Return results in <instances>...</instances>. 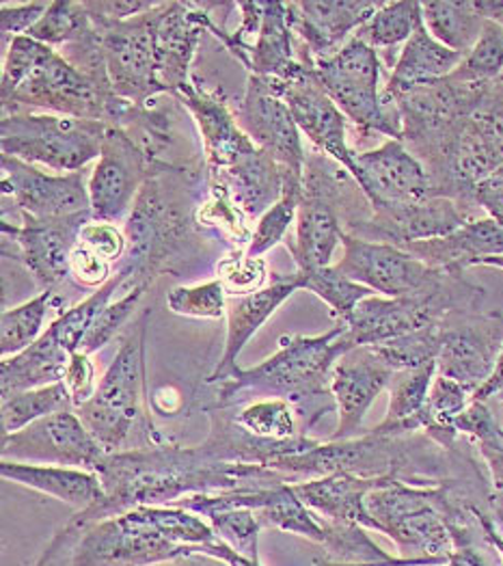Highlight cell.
<instances>
[{"mask_svg":"<svg viewBox=\"0 0 503 566\" xmlns=\"http://www.w3.org/2000/svg\"><path fill=\"white\" fill-rule=\"evenodd\" d=\"M97 473L104 497L70 520L83 530L138 506H176L188 495L290 482L285 475L260 465L217 461L201 446H147L108 454Z\"/></svg>","mask_w":503,"mask_h":566,"instance_id":"1","label":"cell"},{"mask_svg":"<svg viewBox=\"0 0 503 566\" xmlns=\"http://www.w3.org/2000/svg\"><path fill=\"white\" fill-rule=\"evenodd\" d=\"M208 187V169H151L126 219L128 251L117 264L128 273L126 285L156 282L160 275H180L186 262L203 249L195 212Z\"/></svg>","mask_w":503,"mask_h":566,"instance_id":"2","label":"cell"},{"mask_svg":"<svg viewBox=\"0 0 503 566\" xmlns=\"http://www.w3.org/2000/svg\"><path fill=\"white\" fill-rule=\"evenodd\" d=\"M353 350L346 339V327L337 323L322 335H283L279 350L255 368H235L221 382L219 402L214 409H229L244 400V394L255 398L287 400L296 416L305 420V430L322 416L335 411L331 394V373L342 355Z\"/></svg>","mask_w":503,"mask_h":566,"instance_id":"3","label":"cell"},{"mask_svg":"<svg viewBox=\"0 0 503 566\" xmlns=\"http://www.w3.org/2000/svg\"><path fill=\"white\" fill-rule=\"evenodd\" d=\"M212 525L182 506H138L83 530L72 566H158L217 543Z\"/></svg>","mask_w":503,"mask_h":566,"instance_id":"4","label":"cell"},{"mask_svg":"<svg viewBox=\"0 0 503 566\" xmlns=\"http://www.w3.org/2000/svg\"><path fill=\"white\" fill-rule=\"evenodd\" d=\"M503 165V78L491 83L480 102L450 133L448 142L423 165L432 197L473 206V189Z\"/></svg>","mask_w":503,"mask_h":566,"instance_id":"5","label":"cell"},{"mask_svg":"<svg viewBox=\"0 0 503 566\" xmlns=\"http://www.w3.org/2000/svg\"><path fill=\"white\" fill-rule=\"evenodd\" d=\"M484 287L469 282L464 273L446 271L439 283L412 296H367L353 316L342 323L353 348L385 344L417 331L441 325L454 314L480 312Z\"/></svg>","mask_w":503,"mask_h":566,"instance_id":"6","label":"cell"},{"mask_svg":"<svg viewBox=\"0 0 503 566\" xmlns=\"http://www.w3.org/2000/svg\"><path fill=\"white\" fill-rule=\"evenodd\" d=\"M446 480L432 486L385 478L366 497L376 532L387 534L405 558H443L454 552V538L443 515Z\"/></svg>","mask_w":503,"mask_h":566,"instance_id":"7","label":"cell"},{"mask_svg":"<svg viewBox=\"0 0 503 566\" xmlns=\"http://www.w3.org/2000/svg\"><path fill=\"white\" fill-rule=\"evenodd\" d=\"M314 63L326 94L357 130L402 139L398 106L385 95V61L374 48L350 38L335 54Z\"/></svg>","mask_w":503,"mask_h":566,"instance_id":"8","label":"cell"},{"mask_svg":"<svg viewBox=\"0 0 503 566\" xmlns=\"http://www.w3.org/2000/svg\"><path fill=\"white\" fill-rule=\"evenodd\" d=\"M108 124L54 113H9L0 122L4 156L54 174L85 171L102 154Z\"/></svg>","mask_w":503,"mask_h":566,"instance_id":"9","label":"cell"},{"mask_svg":"<svg viewBox=\"0 0 503 566\" xmlns=\"http://www.w3.org/2000/svg\"><path fill=\"white\" fill-rule=\"evenodd\" d=\"M145 331L147 314H143L135 329L124 337L115 359L106 368L104 377L99 378L95 396L87 405L76 409V416L90 428L106 454L122 452L143 413Z\"/></svg>","mask_w":503,"mask_h":566,"instance_id":"10","label":"cell"},{"mask_svg":"<svg viewBox=\"0 0 503 566\" xmlns=\"http://www.w3.org/2000/svg\"><path fill=\"white\" fill-rule=\"evenodd\" d=\"M115 99L111 90L74 67L59 50L46 46L22 83L2 97V115L33 111L106 124Z\"/></svg>","mask_w":503,"mask_h":566,"instance_id":"11","label":"cell"},{"mask_svg":"<svg viewBox=\"0 0 503 566\" xmlns=\"http://www.w3.org/2000/svg\"><path fill=\"white\" fill-rule=\"evenodd\" d=\"M231 108L251 142L275 160L283 178V192H301L310 154L303 147L301 130L287 104L279 97L273 83L262 76H249L242 99Z\"/></svg>","mask_w":503,"mask_h":566,"instance_id":"12","label":"cell"},{"mask_svg":"<svg viewBox=\"0 0 503 566\" xmlns=\"http://www.w3.org/2000/svg\"><path fill=\"white\" fill-rule=\"evenodd\" d=\"M154 11L156 9L126 22L92 20L99 35L111 90L117 97L135 106H143L163 95L156 65Z\"/></svg>","mask_w":503,"mask_h":566,"instance_id":"13","label":"cell"},{"mask_svg":"<svg viewBox=\"0 0 503 566\" xmlns=\"http://www.w3.org/2000/svg\"><path fill=\"white\" fill-rule=\"evenodd\" d=\"M92 214L72 219H33L27 214L2 221L4 244H13V258L33 277L40 292L59 290L70 282V258L78 242L81 230L92 221Z\"/></svg>","mask_w":503,"mask_h":566,"instance_id":"14","label":"cell"},{"mask_svg":"<svg viewBox=\"0 0 503 566\" xmlns=\"http://www.w3.org/2000/svg\"><path fill=\"white\" fill-rule=\"evenodd\" d=\"M108 454L76 411L52 413L20 432L2 437V461L59 465L95 472Z\"/></svg>","mask_w":503,"mask_h":566,"instance_id":"15","label":"cell"},{"mask_svg":"<svg viewBox=\"0 0 503 566\" xmlns=\"http://www.w3.org/2000/svg\"><path fill=\"white\" fill-rule=\"evenodd\" d=\"M2 199L13 203V214L33 219H72L92 214L90 178L85 171L48 174L24 160L2 154Z\"/></svg>","mask_w":503,"mask_h":566,"instance_id":"16","label":"cell"},{"mask_svg":"<svg viewBox=\"0 0 503 566\" xmlns=\"http://www.w3.org/2000/svg\"><path fill=\"white\" fill-rule=\"evenodd\" d=\"M342 249L344 253L333 266L353 282L369 287L374 294L389 298L421 294L434 287L446 273L441 269H430L409 251L387 242H369L344 234Z\"/></svg>","mask_w":503,"mask_h":566,"instance_id":"17","label":"cell"},{"mask_svg":"<svg viewBox=\"0 0 503 566\" xmlns=\"http://www.w3.org/2000/svg\"><path fill=\"white\" fill-rule=\"evenodd\" d=\"M503 348V314H454L441 323L437 375L452 378L475 394L491 377Z\"/></svg>","mask_w":503,"mask_h":566,"instance_id":"18","label":"cell"},{"mask_svg":"<svg viewBox=\"0 0 503 566\" xmlns=\"http://www.w3.org/2000/svg\"><path fill=\"white\" fill-rule=\"evenodd\" d=\"M279 97L287 104L301 135H305L316 151L333 158L344 169L355 174V149L348 145L346 117L326 94L318 78L316 63L310 61L290 81L269 78Z\"/></svg>","mask_w":503,"mask_h":566,"instance_id":"19","label":"cell"},{"mask_svg":"<svg viewBox=\"0 0 503 566\" xmlns=\"http://www.w3.org/2000/svg\"><path fill=\"white\" fill-rule=\"evenodd\" d=\"M147 174L149 167L137 143L122 128L108 126L87 185L93 221L126 223Z\"/></svg>","mask_w":503,"mask_h":566,"instance_id":"20","label":"cell"},{"mask_svg":"<svg viewBox=\"0 0 503 566\" xmlns=\"http://www.w3.org/2000/svg\"><path fill=\"white\" fill-rule=\"evenodd\" d=\"M208 2H160L154 11L158 85L178 95L192 83V61L201 35L208 33Z\"/></svg>","mask_w":503,"mask_h":566,"instance_id":"21","label":"cell"},{"mask_svg":"<svg viewBox=\"0 0 503 566\" xmlns=\"http://www.w3.org/2000/svg\"><path fill=\"white\" fill-rule=\"evenodd\" d=\"M473 219L478 217H471V210L450 197H428L415 203L371 206V217L348 237L405 247L419 240L448 237Z\"/></svg>","mask_w":503,"mask_h":566,"instance_id":"22","label":"cell"},{"mask_svg":"<svg viewBox=\"0 0 503 566\" xmlns=\"http://www.w3.org/2000/svg\"><path fill=\"white\" fill-rule=\"evenodd\" d=\"M394 377L396 373L371 346H357L337 359L331 373V394L337 411V428L331 441L361 437L369 407Z\"/></svg>","mask_w":503,"mask_h":566,"instance_id":"23","label":"cell"},{"mask_svg":"<svg viewBox=\"0 0 503 566\" xmlns=\"http://www.w3.org/2000/svg\"><path fill=\"white\" fill-rule=\"evenodd\" d=\"M353 178L366 192L369 203L400 206L432 197L430 178L423 165L405 147V143L387 139L369 151H355Z\"/></svg>","mask_w":503,"mask_h":566,"instance_id":"24","label":"cell"},{"mask_svg":"<svg viewBox=\"0 0 503 566\" xmlns=\"http://www.w3.org/2000/svg\"><path fill=\"white\" fill-rule=\"evenodd\" d=\"M176 97H180L195 119L208 176H223L240 160L260 149L240 128L233 108L223 99V95L201 87L195 76L192 83Z\"/></svg>","mask_w":503,"mask_h":566,"instance_id":"25","label":"cell"},{"mask_svg":"<svg viewBox=\"0 0 503 566\" xmlns=\"http://www.w3.org/2000/svg\"><path fill=\"white\" fill-rule=\"evenodd\" d=\"M380 7L371 0H303L287 2V18L301 46L321 61L355 38Z\"/></svg>","mask_w":503,"mask_h":566,"instance_id":"26","label":"cell"},{"mask_svg":"<svg viewBox=\"0 0 503 566\" xmlns=\"http://www.w3.org/2000/svg\"><path fill=\"white\" fill-rule=\"evenodd\" d=\"M301 285L296 275H276L273 283L264 290L242 296V298H228V335L221 361L217 364L214 373L208 378L210 385L226 382L233 370L238 368V357L251 337L264 327V323L275 314L276 310L294 294Z\"/></svg>","mask_w":503,"mask_h":566,"instance_id":"27","label":"cell"},{"mask_svg":"<svg viewBox=\"0 0 503 566\" xmlns=\"http://www.w3.org/2000/svg\"><path fill=\"white\" fill-rule=\"evenodd\" d=\"M294 40L287 2L262 0V22L242 61L249 76L275 81H290L296 76L314 59L305 48L296 50Z\"/></svg>","mask_w":503,"mask_h":566,"instance_id":"28","label":"cell"},{"mask_svg":"<svg viewBox=\"0 0 503 566\" xmlns=\"http://www.w3.org/2000/svg\"><path fill=\"white\" fill-rule=\"evenodd\" d=\"M400 249L430 269L464 273L484 258L503 255V228L489 217H478L448 237L419 240Z\"/></svg>","mask_w":503,"mask_h":566,"instance_id":"29","label":"cell"},{"mask_svg":"<svg viewBox=\"0 0 503 566\" xmlns=\"http://www.w3.org/2000/svg\"><path fill=\"white\" fill-rule=\"evenodd\" d=\"M385 478H357L350 473H333L292 482V489L310 511L318 513L324 520L357 523L376 532L374 521L367 513L366 497Z\"/></svg>","mask_w":503,"mask_h":566,"instance_id":"30","label":"cell"},{"mask_svg":"<svg viewBox=\"0 0 503 566\" xmlns=\"http://www.w3.org/2000/svg\"><path fill=\"white\" fill-rule=\"evenodd\" d=\"M0 475L20 486L40 491L72 509L87 511L104 497V486L99 473L59 468V465H38L20 461H2Z\"/></svg>","mask_w":503,"mask_h":566,"instance_id":"31","label":"cell"},{"mask_svg":"<svg viewBox=\"0 0 503 566\" xmlns=\"http://www.w3.org/2000/svg\"><path fill=\"white\" fill-rule=\"evenodd\" d=\"M503 0H430L421 2L423 27L443 46L467 54L489 20H500Z\"/></svg>","mask_w":503,"mask_h":566,"instance_id":"32","label":"cell"},{"mask_svg":"<svg viewBox=\"0 0 503 566\" xmlns=\"http://www.w3.org/2000/svg\"><path fill=\"white\" fill-rule=\"evenodd\" d=\"M462 56L464 54L437 42L421 24L417 33L400 50L391 67V74L385 83V95L394 97L409 92L412 87L443 81L457 70Z\"/></svg>","mask_w":503,"mask_h":566,"instance_id":"33","label":"cell"},{"mask_svg":"<svg viewBox=\"0 0 503 566\" xmlns=\"http://www.w3.org/2000/svg\"><path fill=\"white\" fill-rule=\"evenodd\" d=\"M74 353H67L52 335L44 331V335L31 344L27 350L4 357L0 361V394L2 400L29 391L40 389L54 382H63L65 368L70 364V357Z\"/></svg>","mask_w":503,"mask_h":566,"instance_id":"34","label":"cell"},{"mask_svg":"<svg viewBox=\"0 0 503 566\" xmlns=\"http://www.w3.org/2000/svg\"><path fill=\"white\" fill-rule=\"evenodd\" d=\"M208 178L219 180L249 219H260L283 195L281 171L275 160L262 149H255L223 176Z\"/></svg>","mask_w":503,"mask_h":566,"instance_id":"35","label":"cell"},{"mask_svg":"<svg viewBox=\"0 0 503 566\" xmlns=\"http://www.w3.org/2000/svg\"><path fill=\"white\" fill-rule=\"evenodd\" d=\"M437 377V364L398 373L389 382V409L380 424L374 428L378 434L407 437L423 432V407L428 402L430 387Z\"/></svg>","mask_w":503,"mask_h":566,"instance_id":"36","label":"cell"},{"mask_svg":"<svg viewBox=\"0 0 503 566\" xmlns=\"http://www.w3.org/2000/svg\"><path fill=\"white\" fill-rule=\"evenodd\" d=\"M195 226L201 237L226 242L229 251H247L255 230L229 190L214 178H208V187L195 212Z\"/></svg>","mask_w":503,"mask_h":566,"instance_id":"37","label":"cell"},{"mask_svg":"<svg viewBox=\"0 0 503 566\" xmlns=\"http://www.w3.org/2000/svg\"><path fill=\"white\" fill-rule=\"evenodd\" d=\"M458 434H467L475 441L486 472L491 475V489L495 504L503 509V428L486 402H471L454 422Z\"/></svg>","mask_w":503,"mask_h":566,"instance_id":"38","label":"cell"},{"mask_svg":"<svg viewBox=\"0 0 503 566\" xmlns=\"http://www.w3.org/2000/svg\"><path fill=\"white\" fill-rule=\"evenodd\" d=\"M255 513L262 527L298 534L310 538L316 545H321L324 541V523L314 515V511H310L303 504V500L294 493L290 482L269 486L264 495V504Z\"/></svg>","mask_w":503,"mask_h":566,"instance_id":"39","label":"cell"},{"mask_svg":"<svg viewBox=\"0 0 503 566\" xmlns=\"http://www.w3.org/2000/svg\"><path fill=\"white\" fill-rule=\"evenodd\" d=\"M56 305V292L46 290L38 296L4 310L0 316V355L13 357L27 350L44 335L48 314Z\"/></svg>","mask_w":503,"mask_h":566,"instance_id":"40","label":"cell"},{"mask_svg":"<svg viewBox=\"0 0 503 566\" xmlns=\"http://www.w3.org/2000/svg\"><path fill=\"white\" fill-rule=\"evenodd\" d=\"M423 24L421 2H383V7L355 33L376 52L405 46Z\"/></svg>","mask_w":503,"mask_h":566,"instance_id":"41","label":"cell"},{"mask_svg":"<svg viewBox=\"0 0 503 566\" xmlns=\"http://www.w3.org/2000/svg\"><path fill=\"white\" fill-rule=\"evenodd\" d=\"M74 411L72 398L63 382H54L40 389L20 391L7 400H2L0 418H2V437L24 430L52 413Z\"/></svg>","mask_w":503,"mask_h":566,"instance_id":"42","label":"cell"},{"mask_svg":"<svg viewBox=\"0 0 503 566\" xmlns=\"http://www.w3.org/2000/svg\"><path fill=\"white\" fill-rule=\"evenodd\" d=\"M294 275L298 280L301 290L314 292L331 307V314L339 323H346L361 301H366L367 296H374L369 287L353 282L333 264L324 269H314V271H296Z\"/></svg>","mask_w":503,"mask_h":566,"instance_id":"43","label":"cell"},{"mask_svg":"<svg viewBox=\"0 0 503 566\" xmlns=\"http://www.w3.org/2000/svg\"><path fill=\"white\" fill-rule=\"evenodd\" d=\"M450 78L464 85H491L502 81L503 24L500 20L486 22L480 40L462 56Z\"/></svg>","mask_w":503,"mask_h":566,"instance_id":"44","label":"cell"},{"mask_svg":"<svg viewBox=\"0 0 503 566\" xmlns=\"http://www.w3.org/2000/svg\"><path fill=\"white\" fill-rule=\"evenodd\" d=\"M233 422L251 437L264 441H292L305 434L296 428L294 407L281 398H264L247 405L233 416Z\"/></svg>","mask_w":503,"mask_h":566,"instance_id":"45","label":"cell"},{"mask_svg":"<svg viewBox=\"0 0 503 566\" xmlns=\"http://www.w3.org/2000/svg\"><path fill=\"white\" fill-rule=\"evenodd\" d=\"M92 29L93 22L85 9V2L56 0V2H50L42 20L27 35L54 50H61L85 38Z\"/></svg>","mask_w":503,"mask_h":566,"instance_id":"46","label":"cell"},{"mask_svg":"<svg viewBox=\"0 0 503 566\" xmlns=\"http://www.w3.org/2000/svg\"><path fill=\"white\" fill-rule=\"evenodd\" d=\"M378 357L398 375L437 364L441 350V325L371 346Z\"/></svg>","mask_w":503,"mask_h":566,"instance_id":"47","label":"cell"},{"mask_svg":"<svg viewBox=\"0 0 503 566\" xmlns=\"http://www.w3.org/2000/svg\"><path fill=\"white\" fill-rule=\"evenodd\" d=\"M147 283H135V285H124V294L119 298H113L93 321L92 329L85 335L81 350L92 355L99 348H104L119 331L126 327V323L133 318L135 310L140 303V298L147 292Z\"/></svg>","mask_w":503,"mask_h":566,"instance_id":"48","label":"cell"},{"mask_svg":"<svg viewBox=\"0 0 503 566\" xmlns=\"http://www.w3.org/2000/svg\"><path fill=\"white\" fill-rule=\"evenodd\" d=\"M167 307L182 318L217 321L228 314V294L219 280L199 285H178L167 294Z\"/></svg>","mask_w":503,"mask_h":566,"instance_id":"49","label":"cell"},{"mask_svg":"<svg viewBox=\"0 0 503 566\" xmlns=\"http://www.w3.org/2000/svg\"><path fill=\"white\" fill-rule=\"evenodd\" d=\"M217 280L223 283L228 298H242L266 287L269 266L264 258H251L247 251H229L217 262Z\"/></svg>","mask_w":503,"mask_h":566,"instance_id":"50","label":"cell"},{"mask_svg":"<svg viewBox=\"0 0 503 566\" xmlns=\"http://www.w3.org/2000/svg\"><path fill=\"white\" fill-rule=\"evenodd\" d=\"M301 197H303V190L301 192H283L275 206L258 219L251 244L247 249V253L251 258H262L264 253L275 249L279 242L285 240L290 228L296 221Z\"/></svg>","mask_w":503,"mask_h":566,"instance_id":"51","label":"cell"},{"mask_svg":"<svg viewBox=\"0 0 503 566\" xmlns=\"http://www.w3.org/2000/svg\"><path fill=\"white\" fill-rule=\"evenodd\" d=\"M208 523L212 525L217 538L221 543H226L229 549L244 556L247 560H260L258 541H260V532L264 527L258 520L255 511H249V509L226 511V513L212 515Z\"/></svg>","mask_w":503,"mask_h":566,"instance_id":"52","label":"cell"},{"mask_svg":"<svg viewBox=\"0 0 503 566\" xmlns=\"http://www.w3.org/2000/svg\"><path fill=\"white\" fill-rule=\"evenodd\" d=\"M117 266L104 260L87 244L76 242L72 258H70V282L76 283L83 290H99L104 283L111 282Z\"/></svg>","mask_w":503,"mask_h":566,"instance_id":"53","label":"cell"},{"mask_svg":"<svg viewBox=\"0 0 503 566\" xmlns=\"http://www.w3.org/2000/svg\"><path fill=\"white\" fill-rule=\"evenodd\" d=\"M50 2H2L0 4V35L9 46L15 38L27 35L46 13Z\"/></svg>","mask_w":503,"mask_h":566,"instance_id":"54","label":"cell"},{"mask_svg":"<svg viewBox=\"0 0 503 566\" xmlns=\"http://www.w3.org/2000/svg\"><path fill=\"white\" fill-rule=\"evenodd\" d=\"M78 242L87 244L95 253H99L104 260H108L111 264H119L128 251V240L124 230H119L115 223H106V221H90L83 230Z\"/></svg>","mask_w":503,"mask_h":566,"instance_id":"55","label":"cell"},{"mask_svg":"<svg viewBox=\"0 0 503 566\" xmlns=\"http://www.w3.org/2000/svg\"><path fill=\"white\" fill-rule=\"evenodd\" d=\"M63 385L67 387V394L72 398L74 411L81 409L83 405H87L97 391V380H95V368H93L92 355L76 350L70 357V364L65 368V377Z\"/></svg>","mask_w":503,"mask_h":566,"instance_id":"56","label":"cell"},{"mask_svg":"<svg viewBox=\"0 0 503 566\" xmlns=\"http://www.w3.org/2000/svg\"><path fill=\"white\" fill-rule=\"evenodd\" d=\"M158 2H140V0H97L85 2L92 20L99 22H126L156 9Z\"/></svg>","mask_w":503,"mask_h":566,"instance_id":"57","label":"cell"},{"mask_svg":"<svg viewBox=\"0 0 503 566\" xmlns=\"http://www.w3.org/2000/svg\"><path fill=\"white\" fill-rule=\"evenodd\" d=\"M471 201L503 228V165L473 189Z\"/></svg>","mask_w":503,"mask_h":566,"instance_id":"58","label":"cell"},{"mask_svg":"<svg viewBox=\"0 0 503 566\" xmlns=\"http://www.w3.org/2000/svg\"><path fill=\"white\" fill-rule=\"evenodd\" d=\"M197 556H208V558H214V560L226 563L228 566H262L260 565V560H247L244 556L235 554L233 549H229L228 545L221 543V541L210 543V545H203Z\"/></svg>","mask_w":503,"mask_h":566,"instance_id":"59","label":"cell"},{"mask_svg":"<svg viewBox=\"0 0 503 566\" xmlns=\"http://www.w3.org/2000/svg\"><path fill=\"white\" fill-rule=\"evenodd\" d=\"M491 398H500L503 400V348L495 361V368L491 373V377L484 380V385L473 394L475 402H489Z\"/></svg>","mask_w":503,"mask_h":566,"instance_id":"60","label":"cell"},{"mask_svg":"<svg viewBox=\"0 0 503 566\" xmlns=\"http://www.w3.org/2000/svg\"><path fill=\"white\" fill-rule=\"evenodd\" d=\"M443 566H493L489 560H486V556L475 547V543L473 541H469V543H460L454 547V552L450 554V558H448V563Z\"/></svg>","mask_w":503,"mask_h":566,"instance_id":"61","label":"cell"},{"mask_svg":"<svg viewBox=\"0 0 503 566\" xmlns=\"http://www.w3.org/2000/svg\"><path fill=\"white\" fill-rule=\"evenodd\" d=\"M475 266H491V269H502L503 271V255H491L480 260Z\"/></svg>","mask_w":503,"mask_h":566,"instance_id":"62","label":"cell"},{"mask_svg":"<svg viewBox=\"0 0 503 566\" xmlns=\"http://www.w3.org/2000/svg\"><path fill=\"white\" fill-rule=\"evenodd\" d=\"M493 521H495V527H497V530H500V532H502L503 534V509H500V506L495 509V515H493Z\"/></svg>","mask_w":503,"mask_h":566,"instance_id":"63","label":"cell"},{"mask_svg":"<svg viewBox=\"0 0 503 566\" xmlns=\"http://www.w3.org/2000/svg\"><path fill=\"white\" fill-rule=\"evenodd\" d=\"M500 22H502V24H503V13H502V15H500Z\"/></svg>","mask_w":503,"mask_h":566,"instance_id":"64","label":"cell"}]
</instances>
